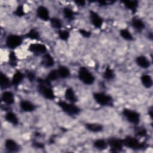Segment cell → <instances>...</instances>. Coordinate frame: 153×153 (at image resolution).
I'll return each mask as SVG.
<instances>
[{"mask_svg": "<svg viewBox=\"0 0 153 153\" xmlns=\"http://www.w3.org/2000/svg\"><path fill=\"white\" fill-rule=\"evenodd\" d=\"M2 100L7 105H11L14 102V97L11 91H4L2 94Z\"/></svg>", "mask_w": 153, "mask_h": 153, "instance_id": "19", "label": "cell"}, {"mask_svg": "<svg viewBox=\"0 0 153 153\" xmlns=\"http://www.w3.org/2000/svg\"><path fill=\"white\" fill-rule=\"evenodd\" d=\"M5 147L6 149L10 152H17L20 151V146L13 139H7L5 142Z\"/></svg>", "mask_w": 153, "mask_h": 153, "instance_id": "11", "label": "cell"}, {"mask_svg": "<svg viewBox=\"0 0 153 153\" xmlns=\"http://www.w3.org/2000/svg\"><path fill=\"white\" fill-rule=\"evenodd\" d=\"M108 145L111 148V151L112 152H118L122 151L123 143L122 139L115 137H111L107 141Z\"/></svg>", "mask_w": 153, "mask_h": 153, "instance_id": "8", "label": "cell"}, {"mask_svg": "<svg viewBox=\"0 0 153 153\" xmlns=\"http://www.w3.org/2000/svg\"><path fill=\"white\" fill-rule=\"evenodd\" d=\"M126 8L128 10H130L133 13H135L137 7L139 2L135 0H126L122 1Z\"/></svg>", "mask_w": 153, "mask_h": 153, "instance_id": "18", "label": "cell"}, {"mask_svg": "<svg viewBox=\"0 0 153 153\" xmlns=\"http://www.w3.org/2000/svg\"><path fill=\"white\" fill-rule=\"evenodd\" d=\"M122 141L124 146L134 150H141L147 147L146 143L141 142L137 139L130 136H126L122 139Z\"/></svg>", "mask_w": 153, "mask_h": 153, "instance_id": "2", "label": "cell"}, {"mask_svg": "<svg viewBox=\"0 0 153 153\" xmlns=\"http://www.w3.org/2000/svg\"><path fill=\"white\" fill-rule=\"evenodd\" d=\"M78 78L81 81L86 85H91L95 80L94 75L87 68L84 66L80 67L78 70Z\"/></svg>", "mask_w": 153, "mask_h": 153, "instance_id": "3", "label": "cell"}, {"mask_svg": "<svg viewBox=\"0 0 153 153\" xmlns=\"http://www.w3.org/2000/svg\"><path fill=\"white\" fill-rule=\"evenodd\" d=\"M23 39L22 36L14 34L9 35L6 39V45L9 48H16L22 44Z\"/></svg>", "mask_w": 153, "mask_h": 153, "instance_id": "7", "label": "cell"}, {"mask_svg": "<svg viewBox=\"0 0 153 153\" xmlns=\"http://www.w3.org/2000/svg\"><path fill=\"white\" fill-rule=\"evenodd\" d=\"M90 18L93 25L97 28H100L103 25L102 18L95 11H90Z\"/></svg>", "mask_w": 153, "mask_h": 153, "instance_id": "10", "label": "cell"}, {"mask_svg": "<svg viewBox=\"0 0 153 153\" xmlns=\"http://www.w3.org/2000/svg\"><path fill=\"white\" fill-rule=\"evenodd\" d=\"M148 114H149V116L151 117V118H152V108H151V109L149 110Z\"/></svg>", "mask_w": 153, "mask_h": 153, "instance_id": "42", "label": "cell"}, {"mask_svg": "<svg viewBox=\"0 0 153 153\" xmlns=\"http://www.w3.org/2000/svg\"><path fill=\"white\" fill-rule=\"evenodd\" d=\"M79 33L84 38H89L91 36V32L83 29H79Z\"/></svg>", "mask_w": 153, "mask_h": 153, "instance_id": "38", "label": "cell"}, {"mask_svg": "<svg viewBox=\"0 0 153 153\" xmlns=\"http://www.w3.org/2000/svg\"><path fill=\"white\" fill-rule=\"evenodd\" d=\"M29 50L35 55L39 56L46 53L47 47L45 45L41 44H31L29 47Z\"/></svg>", "mask_w": 153, "mask_h": 153, "instance_id": "9", "label": "cell"}, {"mask_svg": "<svg viewBox=\"0 0 153 153\" xmlns=\"http://www.w3.org/2000/svg\"><path fill=\"white\" fill-rule=\"evenodd\" d=\"M5 118L7 121L12 124L14 126H16L19 124V120L16 115L12 112H8L5 116Z\"/></svg>", "mask_w": 153, "mask_h": 153, "instance_id": "23", "label": "cell"}, {"mask_svg": "<svg viewBox=\"0 0 153 153\" xmlns=\"http://www.w3.org/2000/svg\"><path fill=\"white\" fill-rule=\"evenodd\" d=\"M59 78V76L57 69H54V70H51L48 74L46 78L50 81H53Z\"/></svg>", "mask_w": 153, "mask_h": 153, "instance_id": "32", "label": "cell"}, {"mask_svg": "<svg viewBox=\"0 0 153 153\" xmlns=\"http://www.w3.org/2000/svg\"><path fill=\"white\" fill-rule=\"evenodd\" d=\"M9 64L13 67L16 66L17 64V56L13 51H11L9 54Z\"/></svg>", "mask_w": 153, "mask_h": 153, "instance_id": "33", "label": "cell"}, {"mask_svg": "<svg viewBox=\"0 0 153 153\" xmlns=\"http://www.w3.org/2000/svg\"><path fill=\"white\" fill-rule=\"evenodd\" d=\"M65 99L69 100L71 103H75L77 101V97L72 88H68L65 93Z\"/></svg>", "mask_w": 153, "mask_h": 153, "instance_id": "20", "label": "cell"}, {"mask_svg": "<svg viewBox=\"0 0 153 153\" xmlns=\"http://www.w3.org/2000/svg\"><path fill=\"white\" fill-rule=\"evenodd\" d=\"M93 97L95 101L102 106H112L113 99L112 97L105 93L97 92L93 94Z\"/></svg>", "mask_w": 153, "mask_h": 153, "instance_id": "5", "label": "cell"}, {"mask_svg": "<svg viewBox=\"0 0 153 153\" xmlns=\"http://www.w3.org/2000/svg\"><path fill=\"white\" fill-rule=\"evenodd\" d=\"M136 62L138 66L143 69H146L150 66L149 60L144 56H139L136 58Z\"/></svg>", "mask_w": 153, "mask_h": 153, "instance_id": "15", "label": "cell"}, {"mask_svg": "<svg viewBox=\"0 0 153 153\" xmlns=\"http://www.w3.org/2000/svg\"><path fill=\"white\" fill-rule=\"evenodd\" d=\"M59 78H66L70 75V71L66 66H59L57 69Z\"/></svg>", "mask_w": 153, "mask_h": 153, "instance_id": "25", "label": "cell"}, {"mask_svg": "<svg viewBox=\"0 0 153 153\" xmlns=\"http://www.w3.org/2000/svg\"><path fill=\"white\" fill-rule=\"evenodd\" d=\"M50 24L51 27L56 29L60 30L62 27V23L57 17H53L50 19Z\"/></svg>", "mask_w": 153, "mask_h": 153, "instance_id": "29", "label": "cell"}, {"mask_svg": "<svg viewBox=\"0 0 153 153\" xmlns=\"http://www.w3.org/2000/svg\"><path fill=\"white\" fill-rule=\"evenodd\" d=\"M136 135L140 137H145L147 135V130L143 127H137L135 129Z\"/></svg>", "mask_w": 153, "mask_h": 153, "instance_id": "34", "label": "cell"}, {"mask_svg": "<svg viewBox=\"0 0 153 153\" xmlns=\"http://www.w3.org/2000/svg\"><path fill=\"white\" fill-rule=\"evenodd\" d=\"M103 77L106 80H112L115 77L114 71L110 67H106L103 74Z\"/></svg>", "mask_w": 153, "mask_h": 153, "instance_id": "28", "label": "cell"}, {"mask_svg": "<svg viewBox=\"0 0 153 153\" xmlns=\"http://www.w3.org/2000/svg\"><path fill=\"white\" fill-rule=\"evenodd\" d=\"M11 82H10V81L9 78L2 72H1L0 74V86L2 89H6L10 87L11 85Z\"/></svg>", "mask_w": 153, "mask_h": 153, "instance_id": "22", "label": "cell"}, {"mask_svg": "<svg viewBox=\"0 0 153 153\" xmlns=\"http://www.w3.org/2000/svg\"><path fill=\"white\" fill-rule=\"evenodd\" d=\"M93 146H94V148L99 150H104L107 148L108 143L104 139H100L94 142Z\"/></svg>", "mask_w": 153, "mask_h": 153, "instance_id": "27", "label": "cell"}, {"mask_svg": "<svg viewBox=\"0 0 153 153\" xmlns=\"http://www.w3.org/2000/svg\"><path fill=\"white\" fill-rule=\"evenodd\" d=\"M26 76L27 78V79L30 82H33L35 79V74L33 71H27L26 72Z\"/></svg>", "mask_w": 153, "mask_h": 153, "instance_id": "37", "label": "cell"}, {"mask_svg": "<svg viewBox=\"0 0 153 153\" xmlns=\"http://www.w3.org/2000/svg\"><path fill=\"white\" fill-rule=\"evenodd\" d=\"M14 14L18 17H22L25 14V13L24 11L23 6L22 5H19L16 10L14 11Z\"/></svg>", "mask_w": 153, "mask_h": 153, "instance_id": "36", "label": "cell"}, {"mask_svg": "<svg viewBox=\"0 0 153 153\" xmlns=\"http://www.w3.org/2000/svg\"><path fill=\"white\" fill-rule=\"evenodd\" d=\"M41 65L45 68H51L54 66L55 61L54 58L48 53H45L41 60Z\"/></svg>", "mask_w": 153, "mask_h": 153, "instance_id": "13", "label": "cell"}, {"mask_svg": "<svg viewBox=\"0 0 153 153\" xmlns=\"http://www.w3.org/2000/svg\"><path fill=\"white\" fill-rule=\"evenodd\" d=\"M33 146L36 148H38V149H42L44 147V145L42 143L39 142H33Z\"/></svg>", "mask_w": 153, "mask_h": 153, "instance_id": "39", "label": "cell"}, {"mask_svg": "<svg viewBox=\"0 0 153 153\" xmlns=\"http://www.w3.org/2000/svg\"><path fill=\"white\" fill-rule=\"evenodd\" d=\"M25 37L34 40H38L40 38L39 32L35 29H31L25 35Z\"/></svg>", "mask_w": 153, "mask_h": 153, "instance_id": "26", "label": "cell"}, {"mask_svg": "<svg viewBox=\"0 0 153 153\" xmlns=\"http://www.w3.org/2000/svg\"><path fill=\"white\" fill-rule=\"evenodd\" d=\"M120 34L121 36L125 40L131 41L133 39V36L131 34V33L126 29H123L120 30Z\"/></svg>", "mask_w": 153, "mask_h": 153, "instance_id": "31", "label": "cell"}, {"mask_svg": "<svg viewBox=\"0 0 153 153\" xmlns=\"http://www.w3.org/2000/svg\"><path fill=\"white\" fill-rule=\"evenodd\" d=\"M36 14L40 19L44 21H47L50 19L49 11L48 9L43 5H40L37 8Z\"/></svg>", "mask_w": 153, "mask_h": 153, "instance_id": "12", "label": "cell"}, {"mask_svg": "<svg viewBox=\"0 0 153 153\" xmlns=\"http://www.w3.org/2000/svg\"><path fill=\"white\" fill-rule=\"evenodd\" d=\"M38 89L39 93L47 99L53 100L55 98L54 91L51 88V81L47 78L43 79L39 78L37 79Z\"/></svg>", "mask_w": 153, "mask_h": 153, "instance_id": "1", "label": "cell"}, {"mask_svg": "<svg viewBox=\"0 0 153 153\" xmlns=\"http://www.w3.org/2000/svg\"><path fill=\"white\" fill-rule=\"evenodd\" d=\"M123 114L126 120L133 124L137 125L140 122V114L135 111L125 108L123 111Z\"/></svg>", "mask_w": 153, "mask_h": 153, "instance_id": "6", "label": "cell"}, {"mask_svg": "<svg viewBox=\"0 0 153 153\" xmlns=\"http://www.w3.org/2000/svg\"><path fill=\"white\" fill-rule=\"evenodd\" d=\"M140 80H141L142 84L145 87L147 88H149L152 86L153 81L151 75L148 74H143L141 76Z\"/></svg>", "mask_w": 153, "mask_h": 153, "instance_id": "21", "label": "cell"}, {"mask_svg": "<svg viewBox=\"0 0 153 153\" xmlns=\"http://www.w3.org/2000/svg\"><path fill=\"white\" fill-rule=\"evenodd\" d=\"M58 35L60 39L63 41H66L70 36V33L68 30H59L58 32Z\"/></svg>", "mask_w": 153, "mask_h": 153, "instance_id": "35", "label": "cell"}, {"mask_svg": "<svg viewBox=\"0 0 153 153\" xmlns=\"http://www.w3.org/2000/svg\"><path fill=\"white\" fill-rule=\"evenodd\" d=\"M75 4H77V5L80 6V7H83L85 5V1H82V0H79V1H75Z\"/></svg>", "mask_w": 153, "mask_h": 153, "instance_id": "40", "label": "cell"}, {"mask_svg": "<svg viewBox=\"0 0 153 153\" xmlns=\"http://www.w3.org/2000/svg\"><path fill=\"white\" fill-rule=\"evenodd\" d=\"M20 106L25 112H32L35 109V106L30 101L23 100L20 103Z\"/></svg>", "mask_w": 153, "mask_h": 153, "instance_id": "16", "label": "cell"}, {"mask_svg": "<svg viewBox=\"0 0 153 153\" xmlns=\"http://www.w3.org/2000/svg\"><path fill=\"white\" fill-rule=\"evenodd\" d=\"M99 4H100V5L101 6H105V5H107V2L105 1H99L98 2Z\"/></svg>", "mask_w": 153, "mask_h": 153, "instance_id": "41", "label": "cell"}, {"mask_svg": "<svg viewBox=\"0 0 153 153\" xmlns=\"http://www.w3.org/2000/svg\"><path fill=\"white\" fill-rule=\"evenodd\" d=\"M85 127L87 130L93 133H98L102 131L103 129V126L98 123H87L85 124Z\"/></svg>", "mask_w": 153, "mask_h": 153, "instance_id": "14", "label": "cell"}, {"mask_svg": "<svg viewBox=\"0 0 153 153\" xmlns=\"http://www.w3.org/2000/svg\"><path fill=\"white\" fill-rule=\"evenodd\" d=\"M57 105L66 114L69 115H76L79 114L81 109L73 103H67L64 101H59Z\"/></svg>", "mask_w": 153, "mask_h": 153, "instance_id": "4", "label": "cell"}, {"mask_svg": "<svg viewBox=\"0 0 153 153\" xmlns=\"http://www.w3.org/2000/svg\"><path fill=\"white\" fill-rule=\"evenodd\" d=\"M63 13L64 17L69 20H72L74 19L75 13L72 10V9H71L69 7L64 8L63 10Z\"/></svg>", "mask_w": 153, "mask_h": 153, "instance_id": "30", "label": "cell"}, {"mask_svg": "<svg viewBox=\"0 0 153 153\" xmlns=\"http://www.w3.org/2000/svg\"><path fill=\"white\" fill-rule=\"evenodd\" d=\"M24 76H25V75L22 72L19 71H17L13 76L12 80H11L12 85L16 87L19 85L23 79Z\"/></svg>", "mask_w": 153, "mask_h": 153, "instance_id": "17", "label": "cell"}, {"mask_svg": "<svg viewBox=\"0 0 153 153\" xmlns=\"http://www.w3.org/2000/svg\"><path fill=\"white\" fill-rule=\"evenodd\" d=\"M131 25L133 27H134L138 31L142 30L145 27L144 22L142 20L137 18H134L132 20Z\"/></svg>", "mask_w": 153, "mask_h": 153, "instance_id": "24", "label": "cell"}]
</instances>
